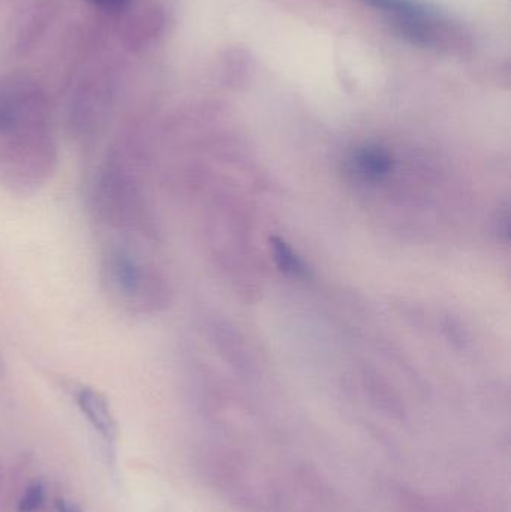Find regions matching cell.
<instances>
[{"label": "cell", "instance_id": "6da1fadb", "mask_svg": "<svg viewBox=\"0 0 511 512\" xmlns=\"http://www.w3.org/2000/svg\"><path fill=\"white\" fill-rule=\"evenodd\" d=\"M59 164L50 102L29 75L0 78V185L18 195L47 185Z\"/></svg>", "mask_w": 511, "mask_h": 512}, {"label": "cell", "instance_id": "7a4b0ae2", "mask_svg": "<svg viewBox=\"0 0 511 512\" xmlns=\"http://www.w3.org/2000/svg\"><path fill=\"white\" fill-rule=\"evenodd\" d=\"M144 165L146 153L140 134L119 135L90 177V215L110 240L143 245L156 237L155 219L141 180Z\"/></svg>", "mask_w": 511, "mask_h": 512}, {"label": "cell", "instance_id": "3957f363", "mask_svg": "<svg viewBox=\"0 0 511 512\" xmlns=\"http://www.w3.org/2000/svg\"><path fill=\"white\" fill-rule=\"evenodd\" d=\"M99 277L110 300L132 315L158 312L167 301L164 277L141 243L108 240L99 256Z\"/></svg>", "mask_w": 511, "mask_h": 512}, {"label": "cell", "instance_id": "277c9868", "mask_svg": "<svg viewBox=\"0 0 511 512\" xmlns=\"http://www.w3.org/2000/svg\"><path fill=\"white\" fill-rule=\"evenodd\" d=\"M395 21L396 27L420 44H437L443 21L437 12L417 0H363Z\"/></svg>", "mask_w": 511, "mask_h": 512}, {"label": "cell", "instance_id": "5b68a950", "mask_svg": "<svg viewBox=\"0 0 511 512\" xmlns=\"http://www.w3.org/2000/svg\"><path fill=\"white\" fill-rule=\"evenodd\" d=\"M120 36L128 47L141 48L159 27V15L153 6L144 2H135L117 15Z\"/></svg>", "mask_w": 511, "mask_h": 512}, {"label": "cell", "instance_id": "8992f818", "mask_svg": "<svg viewBox=\"0 0 511 512\" xmlns=\"http://www.w3.org/2000/svg\"><path fill=\"white\" fill-rule=\"evenodd\" d=\"M75 400H77L78 408L83 412L84 417L92 424L93 429L108 442L113 441L117 435V424L111 414L107 399L93 388L81 387L75 393Z\"/></svg>", "mask_w": 511, "mask_h": 512}, {"label": "cell", "instance_id": "52a82bcc", "mask_svg": "<svg viewBox=\"0 0 511 512\" xmlns=\"http://www.w3.org/2000/svg\"><path fill=\"white\" fill-rule=\"evenodd\" d=\"M348 167L360 180L378 182L392 170V156L380 146L359 147L348 159Z\"/></svg>", "mask_w": 511, "mask_h": 512}, {"label": "cell", "instance_id": "ba28073f", "mask_svg": "<svg viewBox=\"0 0 511 512\" xmlns=\"http://www.w3.org/2000/svg\"><path fill=\"white\" fill-rule=\"evenodd\" d=\"M270 245H272L273 258H275L279 270L284 271L288 276L297 277V279H305L309 276V268L306 267L305 262L299 255L294 254L293 249L284 240L273 237L270 240Z\"/></svg>", "mask_w": 511, "mask_h": 512}, {"label": "cell", "instance_id": "9c48e42d", "mask_svg": "<svg viewBox=\"0 0 511 512\" xmlns=\"http://www.w3.org/2000/svg\"><path fill=\"white\" fill-rule=\"evenodd\" d=\"M44 490H42L41 486L35 484V486L30 487L27 490L26 495H24L23 501L20 504L21 512H35L41 508L42 502H44Z\"/></svg>", "mask_w": 511, "mask_h": 512}, {"label": "cell", "instance_id": "30bf717a", "mask_svg": "<svg viewBox=\"0 0 511 512\" xmlns=\"http://www.w3.org/2000/svg\"><path fill=\"white\" fill-rule=\"evenodd\" d=\"M86 2L105 14L117 17L120 12L125 11L131 5L132 0H86Z\"/></svg>", "mask_w": 511, "mask_h": 512}, {"label": "cell", "instance_id": "8fae6325", "mask_svg": "<svg viewBox=\"0 0 511 512\" xmlns=\"http://www.w3.org/2000/svg\"><path fill=\"white\" fill-rule=\"evenodd\" d=\"M57 507H59L60 512H80L75 510L74 505L68 504V502L65 501L57 502Z\"/></svg>", "mask_w": 511, "mask_h": 512}]
</instances>
